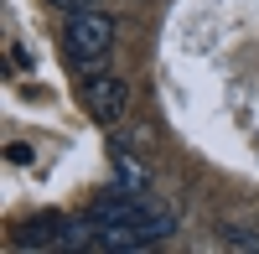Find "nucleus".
I'll return each mask as SVG.
<instances>
[{"mask_svg":"<svg viewBox=\"0 0 259 254\" xmlns=\"http://www.w3.org/2000/svg\"><path fill=\"white\" fill-rule=\"evenodd\" d=\"M114 47V16H104V11H73L68 16V52L78 68H99L104 57H109Z\"/></svg>","mask_w":259,"mask_h":254,"instance_id":"f257e3e1","label":"nucleus"},{"mask_svg":"<svg viewBox=\"0 0 259 254\" xmlns=\"http://www.w3.org/2000/svg\"><path fill=\"white\" fill-rule=\"evenodd\" d=\"M83 99L99 119H119L130 109V83L109 68H83Z\"/></svg>","mask_w":259,"mask_h":254,"instance_id":"f03ea898","label":"nucleus"},{"mask_svg":"<svg viewBox=\"0 0 259 254\" xmlns=\"http://www.w3.org/2000/svg\"><path fill=\"white\" fill-rule=\"evenodd\" d=\"M62 234H68V218L62 213H36L11 234V249H57Z\"/></svg>","mask_w":259,"mask_h":254,"instance_id":"7ed1b4c3","label":"nucleus"},{"mask_svg":"<svg viewBox=\"0 0 259 254\" xmlns=\"http://www.w3.org/2000/svg\"><path fill=\"white\" fill-rule=\"evenodd\" d=\"M114 172H119V187H130V192H150V172L124 151V145H114Z\"/></svg>","mask_w":259,"mask_h":254,"instance_id":"20e7f679","label":"nucleus"},{"mask_svg":"<svg viewBox=\"0 0 259 254\" xmlns=\"http://www.w3.org/2000/svg\"><path fill=\"white\" fill-rule=\"evenodd\" d=\"M218 244H228V249H249V254H259V234H249V228H239V223H218Z\"/></svg>","mask_w":259,"mask_h":254,"instance_id":"39448f33","label":"nucleus"},{"mask_svg":"<svg viewBox=\"0 0 259 254\" xmlns=\"http://www.w3.org/2000/svg\"><path fill=\"white\" fill-rule=\"evenodd\" d=\"M6 156H11L16 166H26V161H31V145H26V140H11V145H6Z\"/></svg>","mask_w":259,"mask_h":254,"instance_id":"423d86ee","label":"nucleus"},{"mask_svg":"<svg viewBox=\"0 0 259 254\" xmlns=\"http://www.w3.org/2000/svg\"><path fill=\"white\" fill-rule=\"evenodd\" d=\"M47 6H52V11H68V16H73V11H89L94 0H47Z\"/></svg>","mask_w":259,"mask_h":254,"instance_id":"0eeeda50","label":"nucleus"}]
</instances>
